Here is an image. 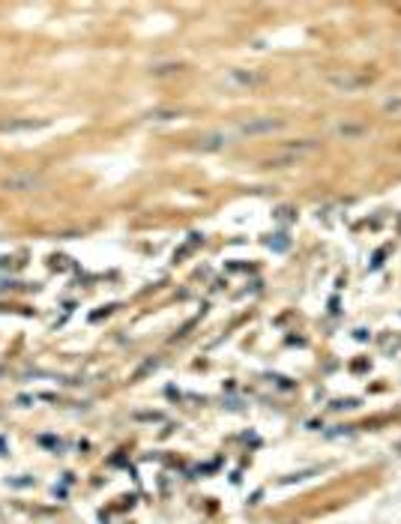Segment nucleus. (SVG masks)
<instances>
[{
  "instance_id": "1",
  "label": "nucleus",
  "mask_w": 401,
  "mask_h": 524,
  "mask_svg": "<svg viewBox=\"0 0 401 524\" xmlns=\"http://www.w3.org/2000/svg\"><path fill=\"white\" fill-rule=\"evenodd\" d=\"M324 81L333 87L335 93H359V90L368 84V78L356 75V72H350V69H335V72H327V75H324Z\"/></svg>"
},
{
  "instance_id": "2",
  "label": "nucleus",
  "mask_w": 401,
  "mask_h": 524,
  "mask_svg": "<svg viewBox=\"0 0 401 524\" xmlns=\"http://www.w3.org/2000/svg\"><path fill=\"white\" fill-rule=\"evenodd\" d=\"M282 126H285V123H282V120H272V117H252V120L239 123V135L258 138V135H272V132H278Z\"/></svg>"
},
{
  "instance_id": "3",
  "label": "nucleus",
  "mask_w": 401,
  "mask_h": 524,
  "mask_svg": "<svg viewBox=\"0 0 401 524\" xmlns=\"http://www.w3.org/2000/svg\"><path fill=\"white\" fill-rule=\"evenodd\" d=\"M225 144H228V135H225V132H210V135L198 138V150H200V153H216V150H222Z\"/></svg>"
},
{
  "instance_id": "4",
  "label": "nucleus",
  "mask_w": 401,
  "mask_h": 524,
  "mask_svg": "<svg viewBox=\"0 0 401 524\" xmlns=\"http://www.w3.org/2000/svg\"><path fill=\"white\" fill-rule=\"evenodd\" d=\"M228 81H234V84H239V87H258V84H264V75L246 72V69H231Z\"/></svg>"
},
{
  "instance_id": "5",
  "label": "nucleus",
  "mask_w": 401,
  "mask_h": 524,
  "mask_svg": "<svg viewBox=\"0 0 401 524\" xmlns=\"http://www.w3.org/2000/svg\"><path fill=\"white\" fill-rule=\"evenodd\" d=\"M45 126H48L45 120H9V123H0V132H36Z\"/></svg>"
},
{
  "instance_id": "6",
  "label": "nucleus",
  "mask_w": 401,
  "mask_h": 524,
  "mask_svg": "<svg viewBox=\"0 0 401 524\" xmlns=\"http://www.w3.org/2000/svg\"><path fill=\"white\" fill-rule=\"evenodd\" d=\"M335 132L344 135V138H359V135H366V126H359V123H338Z\"/></svg>"
},
{
  "instance_id": "7",
  "label": "nucleus",
  "mask_w": 401,
  "mask_h": 524,
  "mask_svg": "<svg viewBox=\"0 0 401 524\" xmlns=\"http://www.w3.org/2000/svg\"><path fill=\"white\" fill-rule=\"evenodd\" d=\"M267 246L272 249V252H285V249L291 246V237H288V234H272V237L267 240Z\"/></svg>"
},
{
  "instance_id": "8",
  "label": "nucleus",
  "mask_w": 401,
  "mask_h": 524,
  "mask_svg": "<svg viewBox=\"0 0 401 524\" xmlns=\"http://www.w3.org/2000/svg\"><path fill=\"white\" fill-rule=\"evenodd\" d=\"M383 111L386 114H392V117H401V96H392L383 102Z\"/></svg>"
},
{
  "instance_id": "9",
  "label": "nucleus",
  "mask_w": 401,
  "mask_h": 524,
  "mask_svg": "<svg viewBox=\"0 0 401 524\" xmlns=\"http://www.w3.org/2000/svg\"><path fill=\"white\" fill-rule=\"evenodd\" d=\"M275 219H278V222H291V219H294V210H291V207H278V210H275Z\"/></svg>"
},
{
  "instance_id": "10",
  "label": "nucleus",
  "mask_w": 401,
  "mask_h": 524,
  "mask_svg": "<svg viewBox=\"0 0 401 524\" xmlns=\"http://www.w3.org/2000/svg\"><path fill=\"white\" fill-rule=\"evenodd\" d=\"M177 114L174 111H156V114H150V120H174Z\"/></svg>"
},
{
  "instance_id": "11",
  "label": "nucleus",
  "mask_w": 401,
  "mask_h": 524,
  "mask_svg": "<svg viewBox=\"0 0 401 524\" xmlns=\"http://www.w3.org/2000/svg\"><path fill=\"white\" fill-rule=\"evenodd\" d=\"M383 255H386V252H383V249H380V252H377V255H374V261H371V270H377V267H380V264H383Z\"/></svg>"
}]
</instances>
